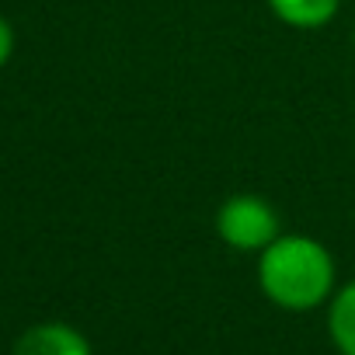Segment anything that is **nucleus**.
<instances>
[{
    "instance_id": "obj_1",
    "label": "nucleus",
    "mask_w": 355,
    "mask_h": 355,
    "mask_svg": "<svg viewBox=\"0 0 355 355\" xmlns=\"http://www.w3.org/2000/svg\"><path fill=\"white\" fill-rule=\"evenodd\" d=\"M258 286L279 310H317L338 289V265L324 241L310 234H279L258 254Z\"/></svg>"
},
{
    "instance_id": "obj_2",
    "label": "nucleus",
    "mask_w": 355,
    "mask_h": 355,
    "mask_svg": "<svg viewBox=\"0 0 355 355\" xmlns=\"http://www.w3.org/2000/svg\"><path fill=\"white\" fill-rule=\"evenodd\" d=\"M216 237L241 254H261L279 234H282V220L279 209L254 192H234L220 202L216 209Z\"/></svg>"
},
{
    "instance_id": "obj_3",
    "label": "nucleus",
    "mask_w": 355,
    "mask_h": 355,
    "mask_svg": "<svg viewBox=\"0 0 355 355\" xmlns=\"http://www.w3.org/2000/svg\"><path fill=\"white\" fill-rule=\"evenodd\" d=\"M15 355H91V341L73 324L42 320L15 341Z\"/></svg>"
},
{
    "instance_id": "obj_4",
    "label": "nucleus",
    "mask_w": 355,
    "mask_h": 355,
    "mask_svg": "<svg viewBox=\"0 0 355 355\" xmlns=\"http://www.w3.org/2000/svg\"><path fill=\"white\" fill-rule=\"evenodd\" d=\"M265 4L282 25L296 32H320L341 11V0H265Z\"/></svg>"
},
{
    "instance_id": "obj_5",
    "label": "nucleus",
    "mask_w": 355,
    "mask_h": 355,
    "mask_svg": "<svg viewBox=\"0 0 355 355\" xmlns=\"http://www.w3.org/2000/svg\"><path fill=\"white\" fill-rule=\"evenodd\" d=\"M327 334L341 355H355V282H345L327 300Z\"/></svg>"
},
{
    "instance_id": "obj_6",
    "label": "nucleus",
    "mask_w": 355,
    "mask_h": 355,
    "mask_svg": "<svg viewBox=\"0 0 355 355\" xmlns=\"http://www.w3.org/2000/svg\"><path fill=\"white\" fill-rule=\"evenodd\" d=\"M11 56H15V28L4 15H0V70L11 63Z\"/></svg>"
},
{
    "instance_id": "obj_7",
    "label": "nucleus",
    "mask_w": 355,
    "mask_h": 355,
    "mask_svg": "<svg viewBox=\"0 0 355 355\" xmlns=\"http://www.w3.org/2000/svg\"><path fill=\"white\" fill-rule=\"evenodd\" d=\"M352 42H355V25H352Z\"/></svg>"
}]
</instances>
